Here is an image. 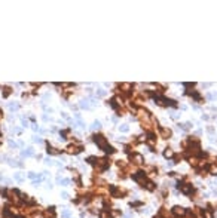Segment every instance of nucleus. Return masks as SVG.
Instances as JSON below:
<instances>
[{"label":"nucleus","mask_w":217,"mask_h":218,"mask_svg":"<svg viewBox=\"0 0 217 218\" xmlns=\"http://www.w3.org/2000/svg\"><path fill=\"white\" fill-rule=\"evenodd\" d=\"M94 138V142L103 150V151H106V153H109V154H113L116 150L112 147V145H109V142H107V139H106V136H103V135H94L92 136Z\"/></svg>","instance_id":"nucleus-1"},{"label":"nucleus","mask_w":217,"mask_h":218,"mask_svg":"<svg viewBox=\"0 0 217 218\" xmlns=\"http://www.w3.org/2000/svg\"><path fill=\"white\" fill-rule=\"evenodd\" d=\"M94 166H95V169H97L98 172H101V171H104V169H107V168L110 166V159H107V157L97 159V162L94 163Z\"/></svg>","instance_id":"nucleus-2"},{"label":"nucleus","mask_w":217,"mask_h":218,"mask_svg":"<svg viewBox=\"0 0 217 218\" xmlns=\"http://www.w3.org/2000/svg\"><path fill=\"white\" fill-rule=\"evenodd\" d=\"M132 179L135 181V182H138L140 185H146V182L149 181L147 178H146V172L144 171H138V172H135V174H132Z\"/></svg>","instance_id":"nucleus-3"},{"label":"nucleus","mask_w":217,"mask_h":218,"mask_svg":"<svg viewBox=\"0 0 217 218\" xmlns=\"http://www.w3.org/2000/svg\"><path fill=\"white\" fill-rule=\"evenodd\" d=\"M109 190H110V193H112L113 197H124L127 194V190H124L121 187H116V185H110Z\"/></svg>","instance_id":"nucleus-4"},{"label":"nucleus","mask_w":217,"mask_h":218,"mask_svg":"<svg viewBox=\"0 0 217 218\" xmlns=\"http://www.w3.org/2000/svg\"><path fill=\"white\" fill-rule=\"evenodd\" d=\"M177 187H178L180 191L184 193V194H192V193H193V187H192L189 182H178Z\"/></svg>","instance_id":"nucleus-5"},{"label":"nucleus","mask_w":217,"mask_h":218,"mask_svg":"<svg viewBox=\"0 0 217 218\" xmlns=\"http://www.w3.org/2000/svg\"><path fill=\"white\" fill-rule=\"evenodd\" d=\"M7 197H9L10 200H13L15 203H18V202H19V197H22V194H21L18 190L13 188V190H9V191H7Z\"/></svg>","instance_id":"nucleus-6"},{"label":"nucleus","mask_w":217,"mask_h":218,"mask_svg":"<svg viewBox=\"0 0 217 218\" xmlns=\"http://www.w3.org/2000/svg\"><path fill=\"white\" fill-rule=\"evenodd\" d=\"M82 150H84V147L82 145H76V144H70L67 147V153H70V154H79Z\"/></svg>","instance_id":"nucleus-7"},{"label":"nucleus","mask_w":217,"mask_h":218,"mask_svg":"<svg viewBox=\"0 0 217 218\" xmlns=\"http://www.w3.org/2000/svg\"><path fill=\"white\" fill-rule=\"evenodd\" d=\"M171 212H173V215H175V217H184L186 215V209L183 208V206H174L173 209H171Z\"/></svg>","instance_id":"nucleus-8"},{"label":"nucleus","mask_w":217,"mask_h":218,"mask_svg":"<svg viewBox=\"0 0 217 218\" xmlns=\"http://www.w3.org/2000/svg\"><path fill=\"white\" fill-rule=\"evenodd\" d=\"M146 142H147L150 147H155V145H156V136H155L153 132H149V133L146 135Z\"/></svg>","instance_id":"nucleus-9"},{"label":"nucleus","mask_w":217,"mask_h":218,"mask_svg":"<svg viewBox=\"0 0 217 218\" xmlns=\"http://www.w3.org/2000/svg\"><path fill=\"white\" fill-rule=\"evenodd\" d=\"M131 160H132L135 165H141V163L144 162L143 156H141V154H138V153H132V154H131Z\"/></svg>","instance_id":"nucleus-10"},{"label":"nucleus","mask_w":217,"mask_h":218,"mask_svg":"<svg viewBox=\"0 0 217 218\" xmlns=\"http://www.w3.org/2000/svg\"><path fill=\"white\" fill-rule=\"evenodd\" d=\"M159 133H161V138H170L171 135H173V132L170 128H159Z\"/></svg>","instance_id":"nucleus-11"},{"label":"nucleus","mask_w":217,"mask_h":218,"mask_svg":"<svg viewBox=\"0 0 217 218\" xmlns=\"http://www.w3.org/2000/svg\"><path fill=\"white\" fill-rule=\"evenodd\" d=\"M119 89H122V92H125V93H131L132 85H131V83H121V85H119Z\"/></svg>","instance_id":"nucleus-12"},{"label":"nucleus","mask_w":217,"mask_h":218,"mask_svg":"<svg viewBox=\"0 0 217 218\" xmlns=\"http://www.w3.org/2000/svg\"><path fill=\"white\" fill-rule=\"evenodd\" d=\"M208 174L214 175V176L217 175V165L216 163H210V165H208Z\"/></svg>","instance_id":"nucleus-13"},{"label":"nucleus","mask_w":217,"mask_h":218,"mask_svg":"<svg viewBox=\"0 0 217 218\" xmlns=\"http://www.w3.org/2000/svg\"><path fill=\"white\" fill-rule=\"evenodd\" d=\"M48 153L49 154H61V150H58V148H55V147H51L49 144H48Z\"/></svg>","instance_id":"nucleus-14"},{"label":"nucleus","mask_w":217,"mask_h":218,"mask_svg":"<svg viewBox=\"0 0 217 218\" xmlns=\"http://www.w3.org/2000/svg\"><path fill=\"white\" fill-rule=\"evenodd\" d=\"M164 156H165L167 159H173V157H174V151L171 150V148H165V150H164Z\"/></svg>","instance_id":"nucleus-15"},{"label":"nucleus","mask_w":217,"mask_h":218,"mask_svg":"<svg viewBox=\"0 0 217 218\" xmlns=\"http://www.w3.org/2000/svg\"><path fill=\"white\" fill-rule=\"evenodd\" d=\"M144 187H146V188H147L149 191H153V190L156 188V185H155V182H153V181H147Z\"/></svg>","instance_id":"nucleus-16"},{"label":"nucleus","mask_w":217,"mask_h":218,"mask_svg":"<svg viewBox=\"0 0 217 218\" xmlns=\"http://www.w3.org/2000/svg\"><path fill=\"white\" fill-rule=\"evenodd\" d=\"M33 154H34V151H33V148H31V147H28L27 150H24V151H22V156H25V157L33 156Z\"/></svg>","instance_id":"nucleus-17"},{"label":"nucleus","mask_w":217,"mask_h":218,"mask_svg":"<svg viewBox=\"0 0 217 218\" xmlns=\"http://www.w3.org/2000/svg\"><path fill=\"white\" fill-rule=\"evenodd\" d=\"M10 92H12V89L9 86H3V96L6 98V96H9L10 95Z\"/></svg>","instance_id":"nucleus-18"},{"label":"nucleus","mask_w":217,"mask_h":218,"mask_svg":"<svg viewBox=\"0 0 217 218\" xmlns=\"http://www.w3.org/2000/svg\"><path fill=\"white\" fill-rule=\"evenodd\" d=\"M100 218H113V215H112L109 211H101V214H100Z\"/></svg>","instance_id":"nucleus-19"},{"label":"nucleus","mask_w":217,"mask_h":218,"mask_svg":"<svg viewBox=\"0 0 217 218\" xmlns=\"http://www.w3.org/2000/svg\"><path fill=\"white\" fill-rule=\"evenodd\" d=\"M201 214H202V217H204V218H213L211 212H210V211H207V209H202V212H201Z\"/></svg>","instance_id":"nucleus-20"},{"label":"nucleus","mask_w":217,"mask_h":218,"mask_svg":"<svg viewBox=\"0 0 217 218\" xmlns=\"http://www.w3.org/2000/svg\"><path fill=\"white\" fill-rule=\"evenodd\" d=\"M9 108H10L12 111H16V110L19 108V105H18L16 102H10V104H9Z\"/></svg>","instance_id":"nucleus-21"},{"label":"nucleus","mask_w":217,"mask_h":218,"mask_svg":"<svg viewBox=\"0 0 217 218\" xmlns=\"http://www.w3.org/2000/svg\"><path fill=\"white\" fill-rule=\"evenodd\" d=\"M58 182H60V184H63V185H69V184H70V179H67V178H64V179L58 178Z\"/></svg>","instance_id":"nucleus-22"},{"label":"nucleus","mask_w":217,"mask_h":218,"mask_svg":"<svg viewBox=\"0 0 217 218\" xmlns=\"http://www.w3.org/2000/svg\"><path fill=\"white\" fill-rule=\"evenodd\" d=\"M100 128H101L100 122H94V123H92V129H100Z\"/></svg>","instance_id":"nucleus-23"},{"label":"nucleus","mask_w":217,"mask_h":218,"mask_svg":"<svg viewBox=\"0 0 217 218\" xmlns=\"http://www.w3.org/2000/svg\"><path fill=\"white\" fill-rule=\"evenodd\" d=\"M13 178H15L16 181H22V176H21V174H15V175H13Z\"/></svg>","instance_id":"nucleus-24"},{"label":"nucleus","mask_w":217,"mask_h":218,"mask_svg":"<svg viewBox=\"0 0 217 218\" xmlns=\"http://www.w3.org/2000/svg\"><path fill=\"white\" fill-rule=\"evenodd\" d=\"M9 145H10V147H13V148H16V147H18V144H16L15 141H12V139L9 141Z\"/></svg>","instance_id":"nucleus-25"},{"label":"nucleus","mask_w":217,"mask_h":218,"mask_svg":"<svg viewBox=\"0 0 217 218\" xmlns=\"http://www.w3.org/2000/svg\"><path fill=\"white\" fill-rule=\"evenodd\" d=\"M81 107H82V108H88L89 105L87 104V101H81Z\"/></svg>","instance_id":"nucleus-26"},{"label":"nucleus","mask_w":217,"mask_h":218,"mask_svg":"<svg viewBox=\"0 0 217 218\" xmlns=\"http://www.w3.org/2000/svg\"><path fill=\"white\" fill-rule=\"evenodd\" d=\"M70 217V212H69V211H64V212H63V218H69Z\"/></svg>","instance_id":"nucleus-27"},{"label":"nucleus","mask_w":217,"mask_h":218,"mask_svg":"<svg viewBox=\"0 0 217 218\" xmlns=\"http://www.w3.org/2000/svg\"><path fill=\"white\" fill-rule=\"evenodd\" d=\"M45 163H46V165H54V162H52L49 157H48V159H45Z\"/></svg>","instance_id":"nucleus-28"},{"label":"nucleus","mask_w":217,"mask_h":218,"mask_svg":"<svg viewBox=\"0 0 217 218\" xmlns=\"http://www.w3.org/2000/svg\"><path fill=\"white\" fill-rule=\"evenodd\" d=\"M119 128H121V131H124V132L128 131V126H127V125H122V126H119Z\"/></svg>","instance_id":"nucleus-29"},{"label":"nucleus","mask_w":217,"mask_h":218,"mask_svg":"<svg viewBox=\"0 0 217 218\" xmlns=\"http://www.w3.org/2000/svg\"><path fill=\"white\" fill-rule=\"evenodd\" d=\"M97 93H98V95H100V96H103V95H104V93H106V92H104V90H103V89H100V90H98V92H97Z\"/></svg>","instance_id":"nucleus-30"},{"label":"nucleus","mask_w":217,"mask_h":218,"mask_svg":"<svg viewBox=\"0 0 217 218\" xmlns=\"http://www.w3.org/2000/svg\"><path fill=\"white\" fill-rule=\"evenodd\" d=\"M31 129H33V131H39V126H37V125H31Z\"/></svg>","instance_id":"nucleus-31"},{"label":"nucleus","mask_w":217,"mask_h":218,"mask_svg":"<svg viewBox=\"0 0 217 218\" xmlns=\"http://www.w3.org/2000/svg\"><path fill=\"white\" fill-rule=\"evenodd\" d=\"M61 196H63L64 199H67V197H69V193H67V191H63V194H61Z\"/></svg>","instance_id":"nucleus-32"},{"label":"nucleus","mask_w":217,"mask_h":218,"mask_svg":"<svg viewBox=\"0 0 217 218\" xmlns=\"http://www.w3.org/2000/svg\"><path fill=\"white\" fill-rule=\"evenodd\" d=\"M34 218H43V217H42V215H40V214H39V215H37V214H36V215H34Z\"/></svg>","instance_id":"nucleus-33"},{"label":"nucleus","mask_w":217,"mask_h":218,"mask_svg":"<svg viewBox=\"0 0 217 218\" xmlns=\"http://www.w3.org/2000/svg\"><path fill=\"white\" fill-rule=\"evenodd\" d=\"M1 114H3V113H1V110H0V116H1Z\"/></svg>","instance_id":"nucleus-34"}]
</instances>
